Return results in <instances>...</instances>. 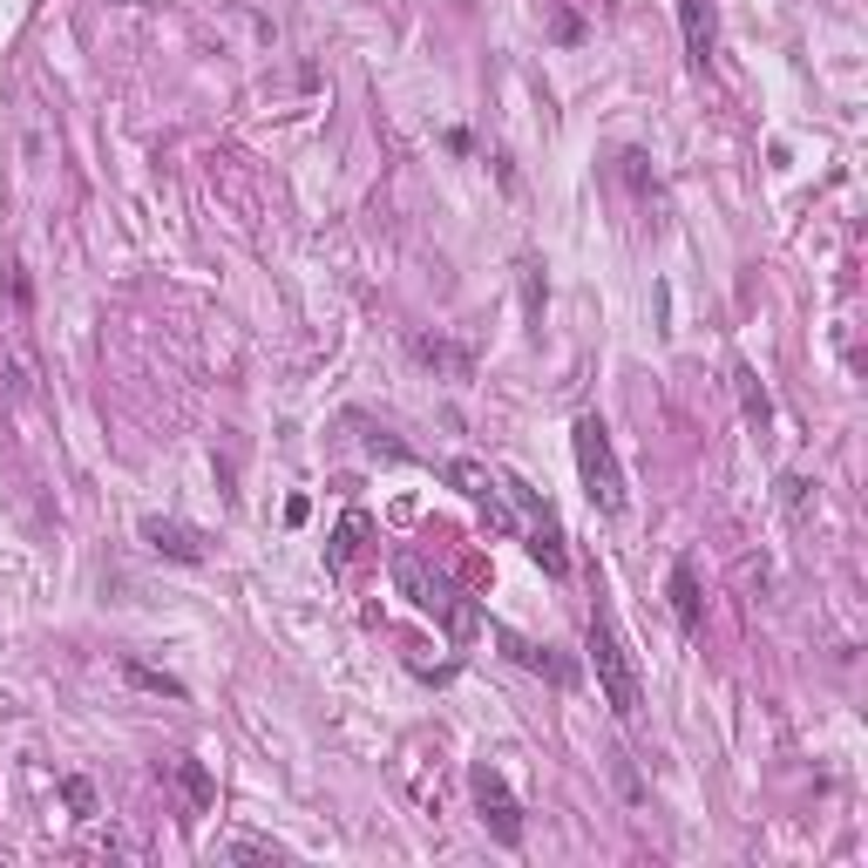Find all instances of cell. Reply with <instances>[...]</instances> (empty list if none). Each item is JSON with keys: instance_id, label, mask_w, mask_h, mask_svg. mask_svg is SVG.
I'll use <instances>...</instances> for the list:
<instances>
[{"instance_id": "cell-1", "label": "cell", "mask_w": 868, "mask_h": 868, "mask_svg": "<svg viewBox=\"0 0 868 868\" xmlns=\"http://www.w3.org/2000/svg\"><path fill=\"white\" fill-rule=\"evenodd\" d=\"M583 638H591V672H598V686H604V699H611V712H617V720H638V712H644V686H638V665H631V644L625 638H617V617H611V604L598 598L591 604V631H583Z\"/></svg>"}, {"instance_id": "cell-2", "label": "cell", "mask_w": 868, "mask_h": 868, "mask_svg": "<svg viewBox=\"0 0 868 868\" xmlns=\"http://www.w3.org/2000/svg\"><path fill=\"white\" fill-rule=\"evenodd\" d=\"M570 448H577V475H583V495H591V509H598V516H625L631 489H625V469H617L611 427H604L598 414H577Z\"/></svg>"}, {"instance_id": "cell-3", "label": "cell", "mask_w": 868, "mask_h": 868, "mask_svg": "<svg viewBox=\"0 0 868 868\" xmlns=\"http://www.w3.org/2000/svg\"><path fill=\"white\" fill-rule=\"evenodd\" d=\"M469 794H475V808H482V821H489L495 842L516 848V842H522V808H516V794H509L503 773H495L489 760H482V767H469Z\"/></svg>"}, {"instance_id": "cell-4", "label": "cell", "mask_w": 868, "mask_h": 868, "mask_svg": "<svg viewBox=\"0 0 868 868\" xmlns=\"http://www.w3.org/2000/svg\"><path fill=\"white\" fill-rule=\"evenodd\" d=\"M448 482L461 489V495H469V503H482V516H489V530H516V522H509V509H503V482H495L489 469H482V461H448Z\"/></svg>"}, {"instance_id": "cell-5", "label": "cell", "mask_w": 868, "mask_h": 868, "mask_svg": "<svg viewBox=\"0 0 868 868\" xmlns=\"http://www.w3.org/2000/svg\"><path fill=\"white\" fill-rule=\"evenodd\" d=\"M143 543L170 556V564H204V537L191 530V522H164V516H143Z\"/></svg>"}, {"instance_id": "cell-6", "label": "cell", "mask_w": 868, "mask_h": 868, "mask_svg": "<svg viewBox=\"0 0 868 868\" xmlns=\"http://www.w3.org/2000/svg\"><path fill=\"white\" fill-rule=\"evenodd\" d=\"M678 35H686V61L706 69L712 61V0H678Z\"/></svg>"}, {"instance_id": "cell-7", "label": "cell", "mask_w": 868, "mask_h": 868, "mask_svg": "<svg viewBox=\"0 0 868 868\" xmlns=\"http://www.w3.org/2000/svg\"><path fill=\"white\" fill-rule=\"evenodd\" d=\"M394 577H400V591H408L421 611H442V604H448V583H442V577H427V570H421V556H400Z\"/></svg>"}, {"instance_id": "cell-8", "label": "cell", "mask_w": 868, "mask_h": 868, "mask_svg": "<svg viewBox=\"0 0 868 868\" xmlns=\"http://www.w3.org/2000/svg\"><path fill=\"white\" fill-rule=\"evenodd\" d=\"M170 773H177L183 800H191V815H210V808H217V781H210L204 760H170Z\"/></svg>"}, {"instance_id": "cell-9", "label": "cell", "mask_w": 868, "mask_h": 868, "mask_svg": "<svg viewBox=\"0 0 868 868\" xmlns=\"http://www.w3.org/2000/svg\"><path fill=\"white\" fill-rule=\"evenodd\" d=\"M366 530H374V522H366V509H347V516H339V530H333V550H326V564H333V570H347L353 556L366 550Z\"/></svg>"}, {"instance_id": "cell-10", "label": "cell", "mask_w": 868, "mask_h": 868, "mask_svg": "<svg viewBox=\"0 0 868 868\" xmlns=\"http://www.w3.org/2000/svg\"><path fill=\"white\" fill-rule=\"evenodd\" d=\"M665 598H672V617H678V625H686V631H699V577H692V564H672Z\"/></svg>"}, {"instance_id": "cell-11", "label": "cell", "mask_w": 868, "mask_h": 868, "mask_svg": "<svg viewBox=\"0 0 868 868\" xmlns=\"http://www.w3.org/2000/svg\"><path fill=\"white\" fill-rule=\"evenodd\" d=\"M414 360L442 366V374H461V381L475 374V353H469V347H455V339H414Z\"/></svg>"}, {"instance_id": "cell-12", "label": "cell", "mask_w": 868, "mask_h": 868, "mask_svg": "<svg viewBox=\"0 0 868 868\" xmlns=\"http://www.w3.org/2000/svg\"><path fill=\"white\" fill-rule=\"evenodd\" d=\"M122 678H130L136 692H149V699H183V678H170V672H157V665H143V659H122Z\"/></svg>"}, {"instance_id": "cell-13", "label": "cell", "mask_w": 868, "mask_h": 868, "mask_svg": "<svg viewBox=\"0 0 868 868\" xmlns=\"http://www.w3.org/2000/svg\"><path fill=\"white\" fill-rule=\"evenodd\" d=\"M733 387H739V414H747L754 427H767L773 421V400H767V387H760L754 366H733Z\"/></svg>"}, {"instance_id": "cell-14", "label": "cell", "mask_w": 868, "mask_h": 868, "mask_svg": "<svg viewBox=\"0 0 868 868\" xmlns=\"http://www.w3.org/2000/svg\"><path fill=\"white\" fill-rule=\"evenodd\" d=\"M530 556H537L550 577H570V556H564V537H556V522H537V530H530Z\"/></svg>"}, {"instance_id": "cell-15", "label": "cell", "mask_w": 868, "mask_h": 868, "mask_svg": "<svg viewBox=\"0 0 868 868\" xmlns=\"http://www.w3.org/2000/svg\"><path fill=\"white\" fill-rule=\"evenodd\" d=\"M61 800L75 808V821H96V787H88L82 773H69V781H61Z\"/></svg>"}, {"instance_id": "cell-16", "label": "cell", "mask_w": 868, "mask_h": 868, "mask_svg": "<svg viewBox=\"0 0 868 868\" xmlns=\"http://www.w3.org/2000/svg\"><path fill=\"white\" fill-rule=\"evenodd\" d=\"M225 855H231V861H278L286 848H272V842H231Z\"/></svg>"}, {"instance_id": "cell-17", "label": "cell", "mask_w": 868, "mask_h": 868, "mask_svg": "<svg viewBox=\"0 0 868 868\" xmlns=\"http://www.w3.org/2000/svg\"><path fill=\"white\" fill-rule=\"evenodd\" d=\"M781 495H787V516H794V522H808V482L787 475V482H781Z\"/></svg>"}, {"instance_id": "cell-18", "label": "cell", "mask_w": 868, "mask_h": 868, "mask_svg": "<svg viewBox=\"0 0 868 868\" xmlns=\"http://www.w3.org/2000/svg\"><path fill=\"white\" fill-rule=\"evenodd\" d=\"M522 299H530V320L543 313V272L537 265H522Z\"/></svg>"}]
</instances>
